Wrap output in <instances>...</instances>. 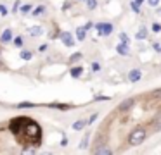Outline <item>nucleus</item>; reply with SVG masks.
<instances>
[{"instance_id": "16", "label": "nucleus", "mask_w": 161, "mask_h": 155, "mask_svg": "<svg viewBox=\"0 0 161 155\" xmlns=\"http://www.w3.org/2000/svg\"><path fill=\"white\" fill-rule=\"evenodd\" d=\"M31 57H33V54L30 50H21V59L23 60H30Z\"/></svg>"}, {"instance_id": "21", "label": "nucleus", "mask_w": 161, "mask_h": 155, "mask_svg": "<svg viewBox=\"0 0 161 155\" xmlns=\"http://www.w3.org/2000/svg\"><path fill=\"white\" fill-rule=\"evenodd\" d=\"M130 7H132V10H133V12H140V3H137L135 0H133V2L130 3Z\"/></svg>"}, {"instance_id": "30", "label": "nucleus", "mask_w": 161, "mask_h": 155, "mask_svg": "<svg viewBox=\"0 0 161 155\" xmlns=\"http://www.w3.org/2000/svg\"><path fill=\"white\" fill-rule=\"evenodd\" d=\"M47 48H49V45H47V43H42V45H40V47H38V52H40V54H42V52H45Z\"/></svg>"}, {"instance_id": "7", "label": "nucleus", "mask_w": 161, "mask_h": 155, "mask_svg": "<svg viewBox=\"0 0 161 155\" xmlns=\"http://www.w3.org/2000/svg\"><path fill=\"white\" fill-rule=\"evenodd\" d=\"M116 52H118L119 55H125V57H128L130 55V48H128V43H119L118 47H116Z\"/></svg>"}, {"instance_id": "37", "label": "nucleus", "mask_w": 161, "mask_h": 155, "mask_svg": "<svg viewBox=\"0 0 161 155\" xmlns=\"http://www.w3.org/2000/svg\"><path fill=\"white\" fill-rule=\"evenodd\" d=\"M158 14H161V9H158Z\"/></svg>"}, {"instance_id": "6", "label": "nucleus", "mask_w": 161, "mask_h": 155, "mask_svg": "<svg viewBox=\"0 0 161 155\" xmlns=\"http://www.w3.org/2000/svg\"><path fill=\"white\" fill-rule=\"evenodd\" d=\"M28 34H30V36H33V38L42 36V34H43L42 26H30V28H28Z\"/></svg>"}, {"instance_id": "34", "label": "nucleus", "mask_w": 161, "mask_h": 155, "mask_svg": "<svg viewBox=\"0 0 161 155\" xmlns=\"http://www.w3.org/2000/svg\"><path fill=\"white\" fill-rule=\"evenodd\" d=\"M19 10V2H14V7H12V12H18Z\"/></svg>"}, {"instance_id": "9", "label": "nucleus", "mask_w": 161, "mask_h": 155, "mask_svg": "<svg viewBox=\"0 0 161 155\" xmlns=\"http://www.w3.org/2000/svg\"><path fill=\"white\" fill-rule=\"evenodd\" d=\"M132 105H133V98H128V100H125V102H121V105H119L118 109H119V112H125V110H128Z\"/></svg>"}, {"instance_id": "20", "label": "nucleus", "mask_w": 161, "mask_h": 155, "mask_svg": "<svg viewBox=\"0 0 161 155\" xmlns=\"http://www.w3.org/2000/svg\"><path fill=\"white\" fill-rule=\"evenodd\" d=\"M49 107H56V109H63V110H66V109H71V105H61V103H49Z\"/></svg>"}, {"instance_id": "36", "label": "nucleus", "mask_w": 161, "mask_h": 155, "mask_svg": "<svg viewBox=\"0 0 161 155\" xmlns=\"http://www.w3.org/2000/svg\"><path fill=\"white\" fill-rule=\"evenodd\" d=\"M135 2H137V3H142V2H144V0H135Z\"/></svg>"}, {"instance_id": "12", "label": "nucleus", "mask_w": 161, "mask_h": 155, "mask_svg": "<svg viewBox=\"0 0 161 155\" xmlns=\"http://www.w3.org/2000/svg\"><path fill=\"white\" fill-rule=\"evenodd\" d=\"M87 126V121H83V119H80V121H76V122L73 124V129H76V131H80V129H83V127Z\"/></svg>"}, {"instance_id": "2", "label": "nucleus", "mask_w": 161, "mask_h": 155, "mask_svg": "<svg viewBox=\"0 0 161 155\" xmlns=\"http://www.w3.org/2000/svg\"><path fill=\"white\" fill-rule=\"evenodd\" d=\"M146 136H147L146 129H142V127H139V129H133L132 133H130V136H128V143L132 145V147H139V145L144 143Z\"/></svg>"}, {"instance_id": "11", "label": "nucleus", "mask_w": 161, "mask_h": 155, "mask_svg": "<svg viewBox=\"0 0 161 155\" xmlns=\"http://www.w3.org/2000/svg\"><path fill=\"white\" fill-rule=\"evenodd\" d=\"M135 38H137V40H146V38H147V29H146V28H144V26L140 28V29L137 31Z\"/></svg>"}, {"instance_id": "32", "label": "nucleus", "mask_w": 161, "mask_h": 155, "mask_svg": "<svg viewBox=\"0 0 161 155\" xmlns=\"http://www.w3.org/2000/svg\"><path fill=\"white\" fill-rule=\"evenodd\" d=\"M153 48H154V52H161V45L159 43H153Z\"/></svg>"}, {"instance_id": "18", "label": "nucleus", "mask_w": 161, "mask_h": 155, "mask_svg": "<svg viewBox=\"0 0 161 155\" xmlns=\"http://www.w3.org/2000/svg\"><path fill=\"white\" fill-rule=\"evenodd\" d=\"M31 7H33V5H30V3H25V5L19 7V10H21L23 14H28V12H31Z\"/></svg>"}, {"instance_id": "3", "label": "nucleus", "mask_w": 161, "mask_h": 155, "mask_svg": "<svg viewBox=\"0 0 161 155\" xmlns=\"http://www.w3.org/2000/svg\"><path fill=\"white\" fill-rule=\"evenodd\" d=\"M95 29L101 36H108V34L113 33V24L111 23H97L95 24Z\"/></svg>"}, {"instance_id": "8", "label": "nucleus", "mask_w": 161, "mask_h": 155, "mask_svg": "<svg viewBox=\"0 0 161 155\" xmlns=\"http://www.w3.org/2000/svg\"><path fill=\"white\" fill-rule=\"evenodd\" d=\"M11 40H12V31L7 28V29H4V31H2V36H0V41H2V43H9Z\"/></svg>"}, {"instance_id": "31", "label": "nucleus", "mask_w": 161, "mask_h": 155, "mask_svg": "<svg viewBox=\"0 0 161 155\" xmlns=\"http://www.w3.org/2000/svg\"><path fill=\"white\" fill-rule=\"evenodd\" d=\"M5 14H7V9H5V5L0 3V16H5Z\"/></svg>"}, {"instance_id": "22", "label": "nucleus", "mask_w": 161, "mask_h": 155, "mask_svg": "<svg viewBox=\"0 0 161 155\" xmlns=\"http://www.w3.org/2000/svg\"><path fill=\"white\" fill-rule=\"evenodd\" d=\"M80 59H81V54H80V52H76V54H73L69 57V62H76V60H80Z\"/></svg>"}, {"instance_id": "38", "label": "nucleus", "mask_w": 161, "mask_h": 155, "mask_svg": "<svg viewBox=\"0 0 161 155\" xmlns=\"http://www.w3.org/2000/svg\"><path fill=\"white\" fill-rule=\"evenodd\" d=\"M81 2H83V0H81Z\"/></svg>"}, {"instance_id": "15", "label": "nucleus", "mask_w": 161, "mask_h": 155, "mask_svg": "<svg viewBox=\"0 0 161 155\" xmlns=\"http://www.w3.org/2000/svg\"><path fill=\"white\" fill-rule=\"evenodd\" d=\"M36 103H31V102H21V103H18V109H31V107H35Z\"/></svg>"}, {"instance_id": "28", "label": "nucleus", "mask_w": 161, "mask_h": 155, "mask_svg": "<svg viewBox=\"0 0 161 155\" xmlns=\"http://www.w3.org/2000/svg\"><path fill=\"white\" fill-rule=\"evenodd\" d=\"M153 31H154V33H159V31H161V24L154 23V24H153Z\"/></svg>"}, {"instance_id": "24", "label": "nucleus", "mask_w": 161, "mask_h": 155, "mask_svg": "<svg viewBox=\"0 0 161 155\" xmlns=\"http://www.w3.org/2000/svg\"><path fill=\"white\" fill-rule=\"evenodd\" d=\"M87 143H88V134H85V138L81 140V143H80V148L83 150V148H87Z\"/></svg>"}, {"instance_id": "19", "label": "nucleus", "mask_w": 161, "mask_h": 155, "mask_svg": "<svg viewBox=\"0 0 161 155\" xmlns=\"http://www.w3.org/2000/svg\"><path fill=\"white\" fill-rule=\"evenodd\" d=\"M45 12V5H38L35 10H33V16H40V14Z\"/></svg>"}, {"instance_id": "13", "label": "nucleus", "mask_w": 161, "mask_h": 155, "mask_svg": "<svg viewBox=\"0 0 161 155\" xmlns=\"http://www.w3.org/2000/svg\"><path fill=\"white\" fill-rule=\"evenodd\" d=\"M81 72H83V67H81V65H76V67H73V69H71V72H69V74L73 76V78H78V76H80Z\"/></svg>"}, {"instance_id": "23", "label": "nucleus", "mask_w": 161, "mask_h": 155, "mask_svg": "<svg viewBox=\"0 0 161 155\" xmlns=\"http://www.w3.org/2000/svg\"><path fill=\"white\" fill-rule=\"evenodd\" d=\"M14 45H16L18 48H21V47H23V38H21V36H16V38H14Z\"/></svg>"}, {"instance_id": "14", "label": "nucleus", "mask_w": 161, "mask_h": 155, "mask_svg": "<svg viewBox=\"0 0 161 155\" xmlns=\"http://www.w3.org/2000/svg\"><path fill=\"white\" fill-rule=\"evenodd\" d=\"M95 153H101V155H111L113 150L111 148H106V147H99L97 150H95Z\"/></svg>"}, {"instance_id": "10", "label": "nucleus", "mask_w": 161, "mask_h": 155, "mask_svg": "<svg viewBox=\"0 0 161 155\" xmlns=\"http://www.w3.org/2000/svg\"><path fill=\"white\" fill-rule=\"evenodd\" d=\"M85 38H87V29L85 28H76V40H80V41H83Z\"/></svg>"}, {"instance_id": "26", "label": "nucleus", "mask_w": 161, "mask_h": 155, "mask_svg": "<svg viewBox=\"0 0 161 155\" xmlns=\"http://www.w3.org/2000/svg\"><path fill=\"white\" fill-rule=\"evenodd\" d=\"M92 71H94V72L101 71V64H99V62H94V64H92Z\"/></svg>"}, {"instance_id": "33", "label": "nucleus", "mask_w": 161, "mask_h": 155, "mask_svg": "<svg viewBox=\"0 0 161 155\" xmlns=\"http://www.w3.org/2000/svg\"><path fill=\"white\" fill-rule=\"evenodd\" d=\"M97 114H92V116H90V119H88V122H95V119H97Z\"/></svg>"}, {"instance_id": "5", "label": "nucleus", "mask_w": 161, "mask_h": 155, "mask_svg": "<svg viewBox=\"0 0 161 155\" xmlns=\"http://www.w3.org/2000/svg\"><path fill=\"white\" fill-rule=\"evenodd\" d=\"M142 79V72L139 71V69H132V71L128 72V81L130 83H137Z\"/></svg>"}, {"instance_id": "25", "label": "nucleus", "mask_w": 161, "mask_h": 155, "mask_svg": "<svg viewBox=\"0 0 161 155\" xmlns=\"http://www.w3.org/2000/svg\"><path fill=\"white\" fill-rule=\"evenodd\" d=\"M151 96H153V98H159V96H161V88H158L156 91H153V93H151Z\"/></svg>"}, {"instance_id": "4", "label": "nucleus", "mask_w": 161, "mask_h": 155, "mask_svg": "<svg viewBox=\"0 0 161 155\" xmlns=\"http://www.w3.org/2000/svg\"><path fill=\"white\" fill-rule=\"evenodd\" d=\"M59 36H61V40H63V43L66 45V47H69V48H71V47L75 45V38L71 36V34L68 33V31H63V33H61Z\"/></svg>"}, {"instance_id": "1", "label": "nucleus", "mask_w": 161, "mask_h": 155, "mask_svg": "<svg viewBox=\"0 0 161 155\" xmlns=\"http://www.w3.org/2000/svg\"><path fill=\"white\" fill-rule=\"evenodd\" d=\"M9 131L23 147H38L42 143V127L31 117H14L9 122Z\"/></svg>"}, {"instance_id": "27", "label": "nucleus", "mask_w": 161, "mask_h": 155, "mask_svg": "<svg viewBox=\"0 0 161 155\" xmlns=\"http://www.w3.org/2000/svg\"><path fill=\"white\" fill-rule=\"evenodd\" d=\"M119 40H121V41H123V43H128V41H130V38H128V36H126V34H125V33H121V34H119Z\"/></svg>"}, {"instance_id": "17", "label": "nucleus", "mask_w": 161, "mask_h": 155, "mask_svg": "<svg viewBox=\"0 0 161 155\" xmlns=\"http://www.w3.org/2000/svg\"><path fill=\"white\" fill-rule=\"evenodd\" d=\"M85 3H87L88 10H94L95 7H97V0H85Z\"/></svg>"}, {"instance_id": "35", "label": "nucleus", "mask_w": 161, "mask_h": 155, "mask_svg": "<svg viewBox=\"0 0 161 155\" xmlns=\"http://www.w3.org/2000/svg\"><path fill=\"white\" fill-rule=\"evenodd\" d=\"M69 2H66V3H64V5H63V10H68V9H69Z\"/></svg>"}, {"instance_id": "29", "label": "nucleus", "mask_w": 161, "mask_h": 155, "mask_svg": "<svg viewBox=\"0 0 161 155\" xmlns=\"http://www.w3.org/2000/svg\"><path fill=\"white\" fill-rule=\"evenodd\" d=\"M147 3H149L151 7H158L159 5V0H147Z\"/></svg>"}]
</instances>
